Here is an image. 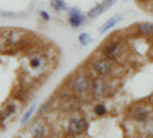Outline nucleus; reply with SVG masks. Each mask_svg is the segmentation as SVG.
Here are the masks:
<instances>
[{"label":"nucleus","mask_w":153,"mask_h":138,"mask_svg":"<svg viewBox=\"0 0 153 138\" xmlns=\"http://www.w3.org/2000/svg\"><path fill=\"white\" fill-rule=\"evenodd\" d=\"M34 110H35V104H31V107L26 110V114H25L23 118H22V124H26V123L31 120V117H32V114H34Z\"/></svg>","instance_id":"17"},{"label":"nucleus","mask_w":153,"mask_h":138,"mask_svg":"<svg viewBox=\"0 0 153 138\" xmlns=\"http://www.w3.org/2000/svg\"><path fill=\"white\" fill-rule=\"evenodd\" d=\"M94 112L97 115H104L106 112H107V109H106V106L103 104V103H97L95 106H94Z\"/></svg>","instance_id":"18"},{"label":"nucleus","mask_w":153,"mask_h":138,"mask_svg":"<svg viewBox=\"0 0 153 138\" xmlns=\"http://www.w3.org/2000/svg\"><path fill=\"white\" fill-rule=\"evenodd\" d=\"M51 6H52L57 12H61V11H68V5L65 3V0H51Z\"/></svg>","instance_id":"14"},{"label":"nucleus","mask_w":153,"mask_h":138,"mask_svg":"<svg viewBox=\"0 0 153 138\" xmlns=\"http://www.w3.org/2000/svg\"><path fill=\"white\" fill-rule=\"evenodd\" d=\"M87 19H89V17L84 16V14H81L80 9H76V8H69V9H68V20H69V23H71V26H74V28L83 26Z\"/></svg>","instance_id":"9"},{"label":"nucleus","mask_w":153,"mask_h":138,"mask_svg":"<svg viewBox=\"0 0 153 138\" xmlns=\"http://www.w3.org/2000/svg\"><path fill=\"white\" fill-rule=\"evenodd\" d=\"M127 115H129L130 120L136 123H149L152 117V106L144 104V103H136L127 110Z\"/></svg>","instance_id":"7"},{"label":"nucleus","mask_w":153,"mask_h":138,"mask_svg":"<svg viewBox=\"0 0 153 138\" xmlns=\"http://www.w3.org/2000/svg\"><path fill=\"white\" fill-rule=\"evenodd\" d=\"M78 40H80V45H81V46H87L89 43L92 42V37L89 35L87 32H83V34H80V37H78Z\"/></svg>","instance_id":"16"},{"label":"nucleus","mask_w":153,"mask_h":138,"mask_svg":"<svg viewBox=\"0 0 153 138\" xmlns=\"http://www.w3.org/2000/svg\"><path fill=\"white\" fill-rule=\"evenodd\" d=\"M138 34L144 37V39H150V37H153V23L150 22H141V23H138Z\"/></svg>","instance_id":"11"},{"label":"nucleus","mask_w":153,"mask_h":138,"mask_svg":"<svg viewBox=\"0 0 153 138\" xmlns=\"http://www.w3.org/2000/svg\"><path fill=\"white\" fill-rule=\"evenodd\" d=\"M25 34L22 29H8L2 31V49L6 46V49H16L20 46L22 42H25Z\"/></svg>","instance_id":"6"},{"label":"nucleus","mask_w":153,"mask_h":138,"mask_svg":"<svg viewBox=\"0 0 153 138\" xmlns=\"http://www.w3.org/2000/svg\"><path fill=\"white\" fill-rule=\"evenodd\" d=\"M29 134L32 138H46L48 137V128L42 123H34L32 126H29Z\"/></svg>","instance_id":"10"},{"label":"nucleus","mask_w":153,"mask_h":138,"mask_svg":"<svg viewBox=\"0 0 153 138\" xmlns=\"http://www.w3.org/2000/svg\"><path fill=\"white\" fill-rule=\"evenodd\" d=\"M58 98H60V104L58 107L63 112H74L76 109H80L81 103H84L83 100H80L71 89H65V91H60L58 92Z\"/></svg>","instance_id":"5"},{"label":"nucleus","mask_w":153,"mask_h":138,"mask_svg":"<svg viewBox=\"0 0 153 138\" xmlns=\"http://www.w3.org/2000/svg\"><path fill=\"white\" fill-rule=\"evenodd\" d=\"M121 20V17L120 16H113V17H110L109 20H106L103 25H101V26H100V34H104V32H107L109 29H112L113 26H115V25H117L118 22Z\"/></svg>","instance_id":"12"},{"label":"nucleus","mask_w":153,"mask_h":138,"mask_svg":"<svg viewBox=\"0 0 153 138\" xmlns=\"http://www.w3.org/2000/svg\"><path fill=\"white\" fill-rule=\"evenodd\" d=\"M100 51L103 52L109 60L118 61V63H121V65L126 61V58L130 55V54H129V49L126 48L124 42H123V40H118V39H117V40H113V39L107 40L103 46H101Z\"/></svg>","instance_id":"2"},{"label":"nucleus","mask_w":153,"mask_h":138,"mask_svg":"<svg viewBox=\"0 0 153 138\" xmlns=\"http://www.w3.org/2000/svg\"><path fill=\"white\" fill-rule=\"evenodd\" d=\"M89 63L92 65V68L98 72V75H101V77H112L115 74V68H117L113 61L109 60L101 51H97L94 54V57H91Z\"/></svg>","instance_id":"4"},{"label":"nucleus","mask_w":153,"mask_h":138,"mask_svg":"<svg viewBox=\"0 0 153 138\" xmlns=\"http://www.w3.org/2000/svg\"><path fill=\"white\" fill-rule=\"evenodd\" d=\"M87 131V121L83 117H71L69 124H68V134L71 137L81 135Z\"/></svg>","instance_id":"8"},{"label":"nucleus","mask_w":153,"mask_h":138,"mask_svg":"<svg viewBox=\"0 0 153 138\" xmlns=\"http://www.w3.org/2000/svg\"><path fill=\"white\" fill-rule=\"evenodd\" d=\"M115 2H117V0H104L103 3L106 5V8H110V6H112V5H113Z\"/></svg>","instance_id":"20"},{"label":"nucleus","mask_w":153,"mask_h":138,"mask_svg":"<svg viewBox=\"0 0 153 138\" xmlns=\"http://www.w3.org/2000/svg\"><path fill=\"white\" fill-rule=\"evenodd\" d=\"M150 55H152V58H153V43H152V48H150Z\"/></svg>","instance_id":"21"},{"label":"nucleus","mask_w":153,"mask_h":138,"mask_svg":"<svg viewBox=\"0 0 153 138\" xmlns=\"http://www.w3.org/2000/svg\"><path fill=\"white\" fill-rule=\"evenodd\" d=\"M40 17H42L43 20H46V22H48V20L51 19V17H49V14H48L46 11H40Z\"/></svg>","instance_id":"19"},{"label":"nucleus","mask_w":153,"mask_h":138,"mask_svg":"<svg viewBox=\"0 0 153 138\" xmlns=\"http://www.w3.org/2000/svg\"><path fill=\"white\" fill-rule=\"evenodd\" d=\"M91 78V97L98 100L107 97L113 92V81H110L109 77H101V75H95V77H89Z\"/></svg>","instance_id":"3"},{"label":"nucleus","mask_w":153,"mask_h":138,"mask_svg":"<svg viewBox=\"0 0 153 138\" xmlns=\"http://www.w3.org/2000/svg\"><path fill=\"white\" fill-rule=\"evenodd\" d=\"M16 109H17L16 103H9V104L6 106V109L2 112V123H5V118H6V117H9L11 114H14Z\"/></svg>","instance_id":"15"},{"label":"nucleus","mask_w":153,"mask_h":138,"mask_svg":"<svg viewBox=\"0 0 153 138\" xmlns=\"http://www.w3.org/2000/svg\"><path fill=\"white\" fill-rule=\"evenodd\" d=\"M106 9H107V8H106V5H104V3H103V5H95L91 11L87 12V17H89V19H97L98 16L103 14V12H104Z\"/></svg>","instance_id":"13"},{"label":"nucleus","mask_w":153,"mask_h":138,"mask_svg":"<svg viewBox=\"0 0 153 138\" xmlns=\"http://www.w3.org/2000/svg\"><path fill=\"white\" fill-rule=\"evenodd\" d=\"M150 103H152V106H153V95L150 97Z\"/></svg>","instance_id":"22"},{"label":"nucleus","mask_w":153,"mask_h":138,"mask_svg":"<svg viewBox=\"0 0 153 138\" xmlns=\"http://www.w3.org/2000/svg\"><path fill=\"white\" fill-rule=\"evenodd\" d=\"M68 87L80 100H83V101L92 98L91 92H89V89H91V78H89V75L84 72V69L76 71L74 75H71L69 81H68Z\"/></svg>","instance_id":"1"}]
</instances>
